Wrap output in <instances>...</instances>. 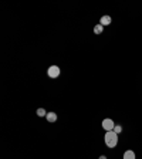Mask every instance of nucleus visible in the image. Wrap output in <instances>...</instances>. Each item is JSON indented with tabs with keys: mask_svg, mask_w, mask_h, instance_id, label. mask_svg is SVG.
I'll return each instance as SVG.
<instances>
[{
	"mask_svg": "<svg viewBox=\"0 0 142 159\" xmlns=\"http://www.w3.org/2000/svg\"><path fill=\"white\" fill-rule=\"evenodd\" d=\"M104 141H105V145L108 146V148H115L118 144V134H115L114 131H108L105 134V136H104Z\"/></svg>",
	"mask_w": 142,
	"mask_h": 159,
	"instance_id": "f257e3e1",
	"label": "nucleus"
},
{
	"mask_svg": "<svg viewBox=\"0 0 142 159\" xmlns=\"http://www.w3.org/2000/svg\"><path fill=\"white\" fill-rule=\"evenodd\" d=\"M102 128L105 129L106 132L108 131H114V128H115V122H114L111 118H105L102 121Z\"/></svg>",
	"mask_w": 142,
	"mask_h": 159,
	"instance_id": "f03ea898",
	"label": "nucleus"
},
{
	"mask_svg": "<svg viewBox=\"0 0 142 159\" xmlns=\"http://www.w3.org/2000/svg\"><path fill=\"white\" fill-rule=\"evenodd\" d=\"M47 74H48L50 78H57L60 75V67H57V65H51V67L47 70Z\"/></svg>",
	"mask_w": 142,
	"mask_h": 159,
	"instance_id": "7ed1b4c3",
	"label": "nucleus"
},
{
	"mask_svg": "<svg viewBox=\"0 0 142 159\" xmlns=\"http://www.w3.org/2000/svg\"><path fill=\"white\" fill-rule=\"evenodd\" d=\"M111 23H112L111 16H102V17H101V20H99V24H102V26H110Z\"/></svg>",
	"mask_w": 142,
	"mask_h": 159,
	"instance_id": "20e7f679",
	"label": "nucleus"
},
{
	"mask_svg": "<svg viewBox=\"0 0 142 159\" xmlns=\"http://www.w3.org/2000/svg\"><path fill=\"white\" fill-rule=\"evenodd\" d=\"M46 118H47V121H48V122H56V121H57V114L56 112H47Z\"/></svg>",
	"mask_w": 142,
	"mask_h": 159,
	"instance_id": "39448f33",
	"label": "nucleus"
},
{
	"mask_svg": "<svg viewBox=\"0 0 142 159\" xmlns=\"http://www.w3.org/2000/svg\"><path fill=\"white\" fill-rule=\"evenodd\" d=\"M124 159H135V152H134V151H131V149H128V151H125V153H124Z\"/></svg>",
	"mask_w": 142,
	"mask_h": 159,
	"instance_id": "423d86ee",
	"label": "nucleus"
},
{
	"mask_svg": "<svg viewBox=\"0 0 142 159\" xmlns=\"http://www.w3.org/2000/svg\"><path fill=\"white\" fill-rule=\"evenodd\" d=\"M102 31H104V26H102V24H99V23H98V24H97L95 27H94V33H95V34H101Z\"/></svg>",
	"mask_w": 142,
	"mask_h": 159,
	"instance_id": "0eeeda50",
	"label": "nucleus"
},
{
	"mask_svg": "<svg viewBox=\"0 0 142 159\" xmlns=\"http://www.w3.org/2000/svg\"><path fill=\"white\" fill-rule=\"evenodd\" d=\"M37 115H39V117H46L47 115L46 110H44V108H39V110H37Z\"/></svg>",
	"mask_w": 142,
	"mask_h": 159,
	"instance_id": "6e6552de",
	"label": "nucleus"
},
{
	"mask_svg": "<svg viewBox=\"0 0 142 159\" xmlns=\"http://www.w3.org/2000/svg\"><path fill=\"white\" fill-rule=\"evenodd\" d=\"M114 132L119 135L121 132H122V127H121V125H115V128H114Z\"/></svg>",
	"mask_w": 142,
	"mask_h": 159,
	"instance_id": "1a4fd4ad",
	"label": "nucleus"
},
{
	"mask_svg": "<svg viewBox=\"0 0 142 159\" xmlns=\"http://www.w3.org/2000/svg\"><path fill=\"white\" fill-rule=\"evenodd\" d=\"M98 159H106V156H105V155H101Z\"/></svg>",
	"mask_w": 142,
	"mask_h": 159,
	"instance_id": "9d476101",
	"label": "nucleus"
}]
</instances>
